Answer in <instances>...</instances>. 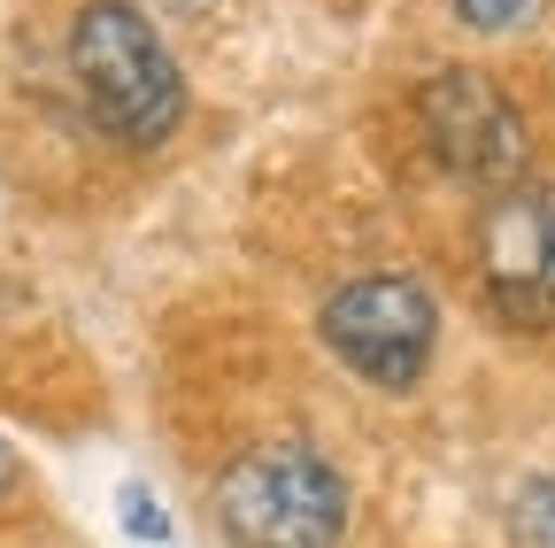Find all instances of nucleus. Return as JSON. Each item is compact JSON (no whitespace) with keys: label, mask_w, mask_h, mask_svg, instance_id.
Listing matches in <instances>:
<instances>
[{"label":"nucleus","mask_w":555,"mask_h":548,"mask_svg":"<svg viewBox=\"0 0 555 548\" xmlns=\"http://www.w3.org/2000/svg\"><path fill=\"white\" fill-rule=\"evenodd\" d=\"M69 71H78V93L101 116V131L124 148H163L185 116L178 62L139 0H86L69 24Z\"/></svg>","instance_id":"f257e3e1"},{"label":"nucleus","mask_w":555,"mask_h":548,"mask_svg":"<svg viewBox=\"0 0 555 548\" xmlns=\"http://www.w3.org/2000/svg\"><path fill=\"white\" fill-rule=\"evenodd\" d=\"M217 518L240 548H339L347 479L309 441H262L224 471Z\"/></svg>","instance_id":"f03ea898"},{"label":"nucleus","mask_w":555,"mask_h":548,"mask_svg":"<svg viewBox=\"0 0 555 548\" xmlns=\"http://www.w3.org/2000/svg\"><path fill=\"white\" fill-rule=\"evenodd\" d=\"M416 131L440 155L448 178L463 186H517L532 170V124L517 109V93L494 71H470V62H448L416 86Z\"/></svg>","instance_id":"7ed1b4c3"},{"label":"nucleus","mask_w":555,"mask_h":548,"mask_svg":"<svg viewBox=\"0 0 555 548\" xmlns=\"http://www.w3.org/2000/svg\"><path fill=\"white\" fill-rule=\"evenodd\" d=\"M324 348L356 371V379H371V386H416L425 379V364H433V340H440V309H433V294L416 286V279H356V286H339L332 302H324Z\"/></svg>","instance_id":"20e7f679"},{"label":"nucleus","mask_w":555,"mask_h":548,"mask_svg":"<svg viewBox=\"0 0 555 548\" xmlns=\"http://www.w3.org/2000/svg\"><path fill=\"white\" fill-rule=\"evenodd\" d=\"M478 270L509 324H555V186H502L478 217Z\"/></svg>","instance_id":"39448f33"},{"label":"nucleus","mask_w":555,"mask_h":548,"mask_svg":"<svg viewBox=\"0 0 555 548\" xmlns=\"http://www.w3.org/2000/svg\"><path fill=\"white\" fill-rule=\"evenodd\" d=\"M509 548H555V479H525V487H517Z\"/></svg>","instance_id":"423d86ee"},{"label":"nucleus","mask_w":555,"mask_h":548,"mask_svg":"<svg viewBox=\"0 0 555 548\" xmlns=\"http://www.w3.org/2000/svg\"><path fill=\"white\" fill-rule=\"evenodd\" d=\"M455 9V24H470V31H517L540 0H448Z\"/></svg>","instance_id":"0eeeda50"},{"label":"nucleus","mask_w":555,"mask_h":548,"mask_svg":"<svg viewBox=\"0 0 555 548\" xmlns=\"http://www.w3.org/2000/svg\"><path fill=\"white\" fill-rule=\"evenodd\" d=\"M124 525H131V533H147V540H170V518L155 510V495H139V487L124 495Z\"/></svg>","instance_id":"6e6552de"},{"label":"nucleus","mask_w":555,"mask_h":548,"mask_svg":"<svg viewBox=\"0 0 555 548\" xmlns=\"http://www.w3.org/2000/svg\"><path fill=\"white\" fill-rule=\"evenodd\" d=\"M9 479H16V456H9V441H0V495H9Z\"/></svg>","instance_id":"1a4fd4ad"}]
</instances>
